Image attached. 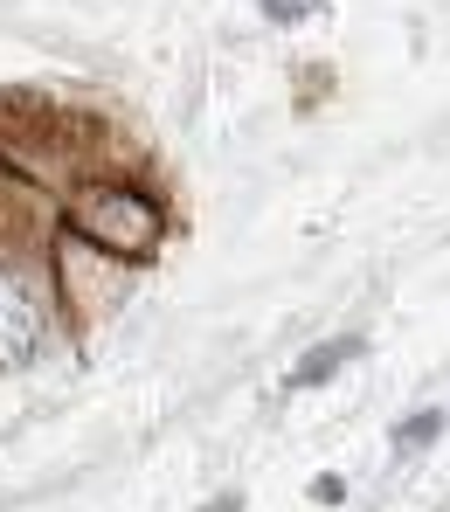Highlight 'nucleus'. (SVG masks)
<instances>
[{
  "label": "nucleus",
  "mask_w": 450,
  "mask_h": 512,
  "mask_svg": "<svg viewBox=\"0 0 450 512\" xmlns=\"http://www.w3.org/2000/svg\"><path fill=\"white\" fill-rule=\"evenodd\" d=\"M444 436V409H430V416H409L402 423V443H437Z\"/></svg>",
  "instance_id": "obj_4"
},
{
  "label": "nucleus",
  "mask_w": 450,
  "mask_h": 512,
  "mask_svg": "<svg viewBox=\"0 0 450 512\" xmlns=\"http://www.w3.org/2000/svg\"><path fill=\"white\" fill-rule=\"evenodd\" d=\"M319 0H264V14L270 21H298V14H312Z\"/></svg>",
  "instance_id": "obj_5"
},
{
  "label": "nucleus",
  "mask_w": 450,
  "mask_h": 512,
  "mask_svg": "<svg viewBox=\"0 0 450 512\" xmlns=\"http://www.w3.org/2000/svg\"><path fill=\"white\" fill-rule=\"evenodd\" d=\"M49 333V319H42V298L21 284V277H7L0 270V374L7 367H28L35 360V346Z\"/></svg>",
  "instance_id": "obj_2"
},
{
  "label": "nucleus",
  "mask_w": 450,
  "mask_h": 512,
  "mask_svg": "<svg viewBox=\"0 0 450 512\" xmlns=\"http://www.w3.org/2000/svg\"><path fill=\"white\" fill-rule=\"evenodd\" d=\"M354 353H360V340H326V346H312V353L291 367V381H284V388H312V381H326V374H333L340 360H354Z\"/></svg>",
  "instance_id": "obj_3"
},
{
  "label": "nucleus",
  "mask_w": 450,
  "mask_h": 512,
  "mask_svg": "<svg viewBox=\"0 0 450 512\" xmlns=\"http://www.w3.org/2000/svg\"><path fill=\"white\" fill-rule=\"evenodd\" d=\"M77 222H84L104 250H118V256H139L146 243H153V208H146L139 194H84Z\"/></svg>",
  "instance_id": "obj_1"
},
{
  "label": "nucleus",
  "mask_w": 450,
  "mask_h": 512,
  "mask_svg": "<svg viewBox=\"0 0 450 512\" xmlns=\"http://www.w3.org/2000/svg\"><path fill=\"white\" fill-rule=\"evenodd\" d=\"M215 512H243V499H215Z\"/></svg>",
  "instance_id": "obj_6"
}]
</instances>
